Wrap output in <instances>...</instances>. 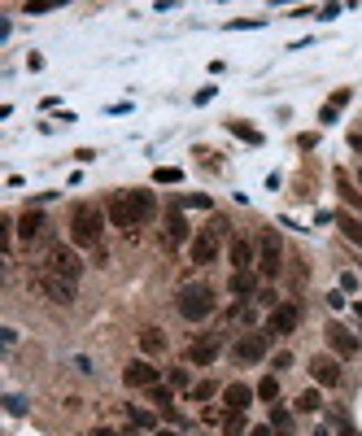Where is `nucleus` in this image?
<instances>
[{
    "label": "nucleus",
    "mask_w": 362,
    "mask_h": 436,
    "mask_svg": "<svg viewBox=\"0 0 362 436\" xmlns=\"http://www.w3.org/2000/svg\"><path fill=\"white\" fill-rule=\"evenodd\" d=\"M44 227H48V223H44L40 209H26L22 223H18V236H22V240H36V236H44Z\"/></svg>",
    "instance_id": "16"
},
{
    "label": "nucleus",
    "mask_w": 362,
    "mask_h": 436,
    "mask_svg": "<svg viewBox=\"0 0 362 436\" xmlns=\"http://www.w3.org/2000/svg\"><path fill=\"white\" fill-rule=\"evenodd\" d=\"M101 236H105V214L96 205H74L70 214V240L79 249H101Z\"/></svg>",
    "instance_id": "1"
},
{
    "label": "nucleus",
    "mask_w": 362,
    "mask_h": 436,
    "mask_svg": "<svg viewBox=\"0 0 362 436\" xmlns=\"http://www.w3.org/2000/svg\"><path fill=\"white\" fill-rule=\"evenodd\" d=\"M340 232L354 240V245H362V223L358 218H340Z\"/></svg>",
    "instance_id": "29"
},
{
    "label": "nucleus",
    "mask_w": 362,
    "mask_h": 436,
    "mask_svg": "<svg viewBox=\"0 0 362 436\" xmlns=\"http://www.w3.org/2000/svg\"><path fill=\"white\" fill-rule=\"evenodd\" d=\"M310 376H315V384H323V389H336L340 384V362L327 358V353H319V358L310 362Z\"/></svg>",
    "instance_id": "11"
},
{
    "label": "nucleus",
    "mask_w": 362,
    "mask_h": 436,
    "mask_svg": "<svg viewBox=\"0 0 362 436\" xmlns=\"http://www.w3.org/2000/svg\"><path fill=\"white\" fill-rule=\"evenodd\" d=\"M354 314H358V318H362V301H358V305H354Z\"/></svg>",
    "instance_id": "39"
},
{
    "label": "nucleus",
    "mask_w": 362,
    "mask_h": 436,
    "mask_svg": "<svg viewBox=\"0 0 362 436\" xmlns=\"http://www.w3.org/2000/svg\"><path fill=\"white\" fill-rule=\"evenodd\" d=\"M36 288H40L48 301H57V305H70V301H74V284L61 280V275H53V271H40V275H36Z\"/></svg>",
    "instance_id": "8"
},
{
    "label": "nucleus",
    "mask_w": 362,
    "mask_h": 436,
    "mask_svg": "<svg viewBox=\"0 0 362 436\" xmlns=\"http://www.w3.org/2000/svg\"><path fill=\"white\" fill-rule=\"evenodd\" d=\"M149 401H153V406H157L162 414L175 410V406H171V389H162V384H153V389H149Z\"/></svg>",
    "instance_id": "23"
},
{
    "label": "nucleus",
    "mask_w": 362,
    "mask_h": 436,
    "mask_svg": "<svg viewBox=\"0 0 362 436\" xmlns=\"http://www.w3.org/2000/svg\"><path fill=\"white\" fill-rule=\"evenodd\" d=\"M123 380H127V389H153L157 384V366L153 362H131L123 371Z\"/></svg>",
    "instance_id": "12"
},
{
    "label": "nucleus",
    "mask_w": 362,
    "mask_h": 436,
    "mask_svg": "<svg viewBox=\"0 0 362 436\" xmlns=\"http://www.w3.org/2000/svg\"><path fill=\"white\" fill-rule=\"evenodd\" d=\"M140 349H144V353H162V349H166V336H162V328H144V332H140Z\"/></svg>",
    "instance_id": "20"
},
{
    "label": "nucleus",
    "mask_w": 362,
    "mask_h": 436,
    "mask_svg": "<svg viewBox=\"0 0 362 436\" xmlns=\"http://www.w3.org/2000/svg\"><path fill=\"white\" fill-rule=\"evenodd\" d=\"M249 436H275V428L267 423V428H249Z\"/></svg>",
    "instance_id": "35"
},
{
    "label": "nucleus",
    "mask_w": 362,
    "mask_h": 436,
    "mask_svg": "<svg viewBox=\"0 0 362 436\" xmlns=\"http://www.w3.org/2000/svg\"><path fill=\"white\" fill-rule=\"evenodd\" d=\"M48 9H53V0H31L26 5V13H48Z\"/></svg>",
    "instance_id": "34"
},
{
    "label": "nucleus",
    "mask_w": 362,
    "mask_h": 436,
    "mask_svg": "<svg viewBox=\"0 0 362 436\" xmlns=\"http://www.w3.org/2000/svg\"><path fill=\"white\" fill-rule=\"evenodd\" d=\"M297 323H301V310H297L292 301H284V305H275V310H271V318H267V336H288Z\"/></svg>",
    "instance_id": "9"
},
{
    "label": "nucleus",
    "mask_w": 362,
    "mask_h": 436,
    "mask_svg": "<svg viewBox=\"0 0 362 436\" xmlns=\"http://www.w3.org/2000/svg\"><path fill=\"white\" fill-rule=\"evenodd\" d=\"M214 305H219V297H214L205 284H188V288H179L175 310L184 314L188 323H201V318H210V314H214Z\"/></svg>",
    "instance_id": "2"
},
{
    "label": "nucleus",
    "mask_w": 362,
    "mask_h": 436,
    "mask_svg": "<svg viewBox=\"0 0 362 436\" xmlns=\"http://www.w3.org/2000/svg\"><path fill=\"white\" fill-rule=\"evenodd\" d=\"M153 179H157V184H179V179H184V170H175V166H157V170H153Z\"/></svg>",
    "instance_id": "27"
},
{
    "label": "nucleus",
    "mask_w": 362,
    "mask_h": 436,
    "mask_svg": "<svg viewBox=\"0 0 362 436\" xmlns=\"http://www.w3.org/2000/svg\"><path fill=\"white\" fill-rule=\"evenodd\" d=\"M271 428H275V432H292V414L275 406V410H271Z\"/></svg>",
    "instance_id": "26"
},
{
    "label": "nucleus",
    "mask_w": 362,
    "mask_h": 436,
    "mask_svg": "<svg viewBox=\"0 0 362 436\" xmlns=\"http://www.w3.org/2000/svg\"><path fill=\"white\" fill-rule=\"evenodd\" d=\"M223 436H249V423H244V414H223Z\"/></svg>",
    "instance_id": "21"
},
{
    "label": "nucleus",
    "mask_w": 362,
    "mask_h": 436,
    "mask_svg": "<svg viewBox=\"0 0 362 436\" xmlns=\"http://www.w3.org/2000/svg\"><path fill=\"white\" fill-rule=\"evenodd\" d=\"M127 197H131V205H136V214H140V227H144V223H149L153 214H157V201H153V192H127Z\"/></svg>",
    "instance_id": "17"
},
{
    "label": "nucleus",
    "mask_w": 362,
    "mask_h": 436,
    "mask_svg": "<svg viewBox=\"0 0 362 436\" xmlns=\"http://www.w3.org/2000/svg\"><path fill=\"white\" fill-rule=\"evenodd\" d=\"M219 349H223L219 336H196V341L188 345V362L192 366H210L214 358H219Z\"/></svg>",
    "instance_id": "10"
},
{
    "label": "nucleus",
    "mask_w": 362,
    "mask_h": 436,
    "mask_svg": "<svg viewBox=\"0 0 362 436\" xmlns=\"http://www.w3.org/2000/svg\"><path fill=\"white\" fill-rule=\"evenodd\" d=\"M315 436H332V432H327V428H319V432H315Z\"/></svg>",
    "instance_id": "40"
},
{
    "label": "nucleus",
    "mask_w": 362,
    "mask_h": 436,
    "mask_svg": "<svg viewBox=\"0 0 362 436\" xmlns=\"http://www.w3.org/2000/svg\"><path fill=\"white\" fill-rule=\"evenodd\" d=\"M223 401H227V414H244V410H249V401H253V389H249V384H227Z\"/></svg>",
    "instance_id": "13"
},
{
    "label": "nucleus",
    "mask_w": 362,
    "mask_h": 436,
    "mask_svg": "<svg viewBox=\"0 0 362 436\" xmlns=\"http://www.w3.org/2000/svg\"><path fill=\"white\" fill-rule=\"evenodd\" d=\"M319 406H323V397H319L315 389H310V393H301V397H297V410H306V414H315Z\"/></svg>",
    "instance_id": "25"
},
{
    "label": "nucleus",
    "mask_w": 362,
    "mask_h": 436,
    "mask_svg": "<svg viewBox=\"0 0 362 436\" xmlns=\"http://www.w3.org/2000/svg\"><path fill=\"white\" fill-rule=\"evenodd\" d=\"M275 436H292V432H275Z\"/></svg>",
    "instance_id": "41"
},
{
    "label": "nucleus",
    "mask_w": 362,
    "mask_h": 436,
    "mask_svg": "<svg viewBox=\"0 0 362 436\" xmlns=\"http://www.w3.org/2000/svg\"><path fill=\"white\" fill-rule=\"evenodd\" d=\"M131 423H136V428H153V414L140 410V406H131Z\"/></svg>",
    "instance_id": "30"
},
{
    "label": "nucleus",
    "mask_w": 362,
    "mask_h": 436,
    "mask_svg": "<svg viewBox=\"0 0 362 436\" xmlns=\"http://www.w3.org/2000/svg\"><path fill=\"white\" fill-rule=\"evenodd\" d=\"M327 341H332V349L340 353V358H354V353H358V341L340 328V323H332V328H327Z\"/></svg>",
    "instance_id": "15"
},
{
    "label": "nucleus",
    "mask_w": 362,
    "mask_h": 436,
    "mask_svg": "<svg viewBox=\"0 0 362 436\" xmlns=\"http://www.w3.org/2000/svg\"><path fill=\"white\" fill-rule=\"evenodd\" d=\"M44 271H53V275H61V280H79V271H84V262H79V253L70 249V245H53L48 249V257H44Z\"/></svg>",
    "instance_id": "6"
},
{
    "label": "nucleus",
    "mask_w": 362,
    "mask_h": 436,
    "mask_svg": "<svg viewBox=\"0 0 362 436\" xmlns=\"http://www.w3.org/2000/svg\"><path fill=\"white\" fill-rule=\"evenodd\" d=\"M184 240H188V223L179 209H171L166 214V245H184Z\"/></svg>",
    "instance_id": "18"
},
{
    "label": "nucleus",
    "mask_w": 362,
    "mask_h": 436,
    "mask_svg": "<svg viewBox=\"0 0 362 436\" xmlns=\"http://www.w3.org/2000/svg\"><path fill=\"white\" fill-rule=\"evenodd\" d=\"M227 236V218H214L210 223V227L201 232V236H196L192 240V249H188V257H192V262L196 266H210L214 262V257H219V240Z\"/></svg>",
    "instance_id": "3"
},
{
    "label": "nucleus",
    "mask_w": 362,
    "mask_h": 436,
    "mask_svg": "<svg viewBox=\"0 0 362 436\" xmlns=\"http://www.w3.org/2000/svg\"><path fill=\"white\" fill-rule=\"evenodd\" d=\"M253 393H258L262 401H275V397H279V380H275V376H267V380H262Z\"/></svg>",
    "instance_id": "24"
},
{
    "label": "nucleus",
    "mask_w": 362,
    "mask_h": 436,
    "mask_svg": "<svg viewBox=\"0 0 362 436\" xmlns=\"http://www.w3.org/2000/svg\"><path fill=\"white\" fill-rule=\"evenodd\" d=\"M171 389H175V393H192V376H188V366H175V371H171Z\"/></svg>",
    "instance_id": "22"
},
{
    "label": "nucleus",
    "mask_w": 362,
    "mask_h": 436,
    "mask_svg": "<svg viewBox=\"0 0 362 436\" xmlns=\"http://www.w3.org/2000/svg\"><path fill=\"white\" fill-rule=\"evenodd\" d=\"M267 349H271V336L267 332H249V336H240V341H236V362L240 366H253V362H262V358H267Z\"/></svg>",
    "instance_id": "7"
},
{
    "label": "nucleus",
    "mask_w": 362,
    "mask_h": 436,
    "mask_svg": "<svg viewBox=\"0 0 362 436\" xmlns=\"http://www.w3.org/2000/svg\"><path fill=\"white\" fill-rule=\"evenodd\" d=\"M284 271V245H279L275 232H262L258 236V275L262 280H275Z\"/></svg>",
    "instance_id": "4"
},
{
    "label": "nucleus",
    "mask_w": 362,
    "mask_h": 436,
    "mask_svg": "<svg viewBox=\"0 0 362 436\" xmlns=\"http://www.w3.org/2000/svg\"><path fill=\"white\" fill-rule=\"evenodd\" d=\"M214 393H219V384H214V380H205V384H192V401H210Z\"/></svg>",
    "instance_id": "28"
},
{
    "label": "nucleus",
    "mask_w": 362,
    "mask_h": 436,
    "mask_svg": "<svg viewBox=\"0 0 362 436\" xmlns=\"http://www.w3.org/2000/svg\"><path fill=\"white\" fill-rule=\"evenodd\" d=\"M92 436H118L113 428H92Z\"/></svg>",
    "instance_id": "37"
},
{
    "label": "nucleus",
    "mask_w": 362,
    "mask_h": 436,
    "mask_svg": "<svg viewBox=\"0 0 362 436\" xmlns=\"http://www.w3.org/2000/svg\"><path fill=\"white\" fill-rule=\"evenodd\" d=\"M105 218L113 223V227H123L127 236H136V227H140V214H136V205H131L127 192H113V197L105 201Z\"/></svg>",
    "instance_id": "5"
},
{
    "label": "nucleus",
    "mask_w": 362,
    "mask_h": 436,
    "mask_svg": "<svg viewBox=\"0 0 362 436\" xmlns=\"http://www.w3.org/2000/svg\"><path fill=\"white\" fill-rule=\"evenodd\" d=\"M227 257H232L236 271H253V262H258V253H253V245H249L244 236H236L232 245H227Z\"/></svg>",
    "instance_id": "14"
},
{
    "label": "nucleus",
    "mask_w": 362,
    "mask_h": 436,
    "mask_svg": "<svg viewBox=\"0 0 362 436\" xmlns=\"http://www.w3.org/2000/svg\"><path fill=\"white\" fill-rule=\"evenodd\" d=\"M232 297H253V288H258V275L253 271H232Z\"/></svg>",
    "instance_id": "19"
},
{
    "label": "nucleus",
    "mask_w": 362,
    "mask_h": 436,
    "mask_svg": "<svg viewBox=\"0 0 362 436\" xmlns=\"http://www.w3.org/2000/svg\"><path fill=\"white\" fill-rule=\"evenodd\" d=\"M332 109H340V105H349V88H340V92H332V101H327Z\"/></svg>",
    "instance_id": "33"
},
{
    "label": "nucleus",
    "mask_w": 362,
    "mask_h": 436,
    "mask_svg": "<svg viewBox=\"0 0 362 436\" xmlns=\"http://www.w3.org/2000/svg\"><path fill=\"white\" fill-rule=\"evenodd\" d=\"M232 131H236L240 140H249V144H262V136H258V131H249V127H244V122H232Z\"/></svg>",
    "instance_id": "31"
},
{
    "label": "nucleus",
    "mask_w": 362,
    "mask_h": 436,
    "mask_svg": "<svg viewBox=\"0 0 362 436\" xmlns=\"http://www.w3.org/2000/svg\"><path fill=\"white\" fill-rule=\"evenodd\" d=\"M358 184H362V175H358Z\"/></svg>",
    "instance_id": "42"
},
{
    "label": "nucleus",
    "mask_w": 362,
    "mask_h": 436,
    "mask_svg": "<svg viewBox=\"0 0 362 436\" xmlns=\"http://www.w3.org/2000/svg\"><path fill=\"white\" fill-rule=\"evenodd\" d=\"M179 205H188V209H210V197H184Z\"/></svg>",
    "instance_id": "32"
},
{
    "label": "nucleus",
    "mask_w": 362,
    "mask_h": 436,
    "mask_svg": "<svg viewBox=\"0 0 362 436\" xmlns=\"http://www.w3.org/2000/svg\"><path fill=\"white\" fill-rule=\"evenodd\" d=\"M349 149H354V153L362 157V136H349Z\"/></svg>",
    "instance_id": "36"
},
{
    "label": "nucleus",
    "mask_w": 362,
    "mask_h": 436,
    "mask_svg": "<svg viewBox=\"0 0 362 436\" xmlns=\"http://www.w3.org/2000/svg\"><path fill=\"white\" fill-rule=\"evenodd\" d=\"M157 436H184V432H175V428H166V432H157Z\"/></svg>",
    "instance_id": "38"
}]
</instances>
